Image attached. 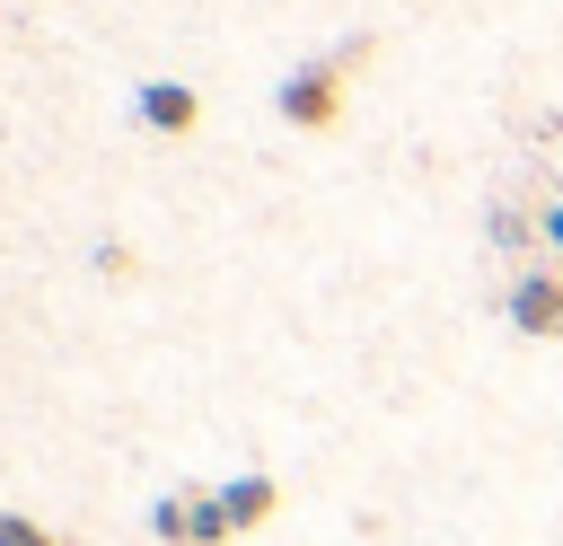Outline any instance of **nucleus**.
Instances as JSON below:
<instances>
[{
	"label": "nucleus",
	"mask_w": 563,
	"mask_h": 546,
	"mask_svg": "<svg viewBox=\"0 0 563 546\" xmlns=\"http://www.w3.org/2000/svg\"><path fill=\"white\" fill-rule=\"evenodd\" d=\"M537 238V220L519 211V203H484V247H501V255H519Z\"/></svg>",
	"instance_id": "5"
},
{
	"label": "nucleus",
	"mask_w": 563,
	"mask_h": 546,
	"mask_svg": "<svg viewBox=\"0 0 563 546\" xmlns=\"http://www.w3.org/2000/svg\"><path fill=\"white\" fill-rule=\"evenodd\" d=\"M369 53H378V35H343V44L308 53L299 70H282V79H273V114H282L290 132H334L343 88H352V70H361Z\"/></svg>",
	"instance_id": "1"
},
{
	"label": "nucleus",
	"mask_w": 563,
	"mask_h": 546,
	"mask_svg": "<svg viewBox=\"0 0 563 546\" xmlns=\"http://www.w3.org/2000/svg\"><path fill=\"white\" fill-rule=\"evenodd\" d=\"M0 546H53V528H35V520H18V511H0Z\"/></svg>",
	"instance_id": "9"
},
{
	"label": "nucleus",
	"mask_w": 563,
	"mask_h": 546,
	"mask_svg": "<svg viewBox=\"0 0 563 546\" xmlns=\"http://www.w3.org/2000/svg\"><path fill=\"white\" fill-rule=\"evenodd\" d=\"M537 247L563 264V194H545V203H537Z\"/></svg>",
	"instance_id": "8"
},
{
	"label": "nucleus",
	"mask_w": 563,
	"mask_h": 546,
	"mask_svg": "<svg viewBox=\"0 0 563 546\" xmlns=\"http://www.w3.org/2000/svg\"><path fill=\"white\" fill-rule=\"evenodd\" d=\"M97 273L123 282V273H132V247H123V238H97Z\"/></svg>",
	"instance_id": "10"
},
{
	"label": "nucleus",
	"mask_w": 563,
	"mask_h": 546,
	"mask_svg": "<svg viewBox=\"0 0 563 546\" xmlns=\"http://www.w3.org/2000/svg\"><path fill=\"white\" fill-rule=\"evenodd\" d=\"M150 537L158 546H185V493H158L150 502Z\"/></svg>",
	"instance_id": "7"
},
{
	"label": "nucleus",
	"mask_w": 563,
	"mask_h": 546,
	"mask_svg": "<svg viewBox=\"0 0 563 546\" xmlns=\"http://www.w3.org/2000/svg\"><path fill=\"white\" fill-rule=\"evenodd\" d=\"M220 537H238L229 511H220V493H185V546H220Z\"/></svg>",
	"instance_id": "6"
},
{
	"label": "nucleus",
	"mask_w": 563,
	"mask_h": 546,
	"mask_svg": "<svg viewBox=\"0 0 563 546\" xmlns=\"http://www.w3.org/2000/svg\"><path fill=\"white\" fill-rule=\"evenodd\" d=\"M220 493V511H229V528H264L273 511H282V484L264 476V467H246V476H229V484H211Z\"/></svg>",
	"instance_id": "4"
},
{
	"label": "nucleus",
	"mask_w": 563,
	"mask_h": 546,
	"mask_svg": "<svg viewBox=\"0 0 563 546\" xmlns=\"http://www.w3.org/2000/svg\"><path fill=\"white\" fill-rule=\"evenodd\" d=\"M501 317H510L519 335H537V343H563V264H528V273H510Z\"/></svg>",
	"instance_id": "2"
},
{
	"label": "nucleus",
	"mask_w": 563,
	"mask_h": 546,
	"mask_svg": "<svg viewBox=\"0 0 563 546\" xmlns=\"http://www.w3.org/2000/svg\"><path fill=\"white\" fill-rule=\"evenodd\" d=\"M132 123L158 132V141H185V132L202 123V97H194L185 79H141V88H132Z\"/></svg>",
	"instance_id": "3"
}]
</instances>
